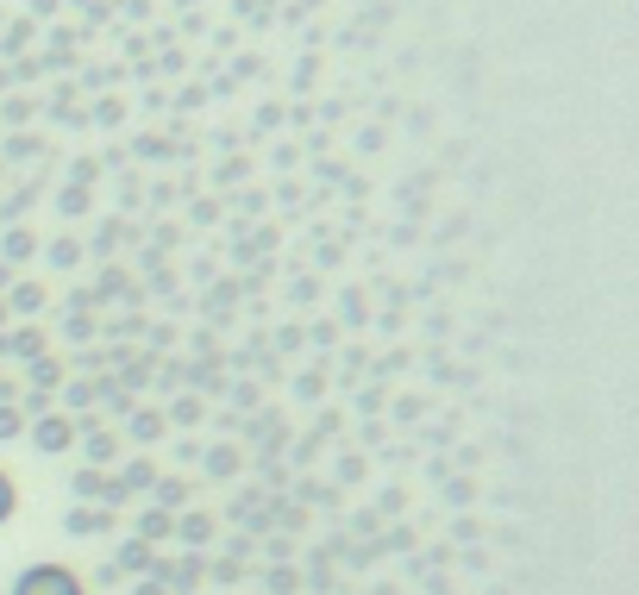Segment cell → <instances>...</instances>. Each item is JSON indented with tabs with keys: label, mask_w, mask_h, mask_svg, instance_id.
Returning <instances> with one entry per match:
<instances>
[{
	"label": "cell",
	"mask_w": 639,
	"mask_h": 595,
	"mask_svg": "<svg viewBox=\"0 0 639 595\" xmlns=\"http://www.w3.org/2000/svg\"><path fill=\"white\" fill-rule=\"evenodd\" d=\"M13 508H19V495H13V476L0 470V520H13Z\"/></svg>",
	"instance_id": "obj_3"
},
{
	"label": "cell",
	"mask_w": 639,
	"mask_h": 595,
	"mask_svg": "<svg viewBox=\"0 0 639 595\" xmlns=\"http://www.w3.org/2000/svg\"><path fill=\"white\" fill-rule=\"evenodd\" d=\"M13 595H82V577L69 564H32V570H19Z\"/></svg>",
	"instance_id": "obj_1"
},
{
	"label": "cell",
	"mask_w": 639,
	"mask_h": 595,
	"mask_svg": "<svg viewBox=\"0 0 639 595\" xmlns=\"http://www.w3.org/2000/svg\"><path fill=\"white\" fill-rule=\"evenodd\" d=\"M38 445L44 451H63L69 445V420H38Z\"/></svg>",
	"instance_id": "obj_2"
},
{
	"label": "cell",
	"mask_w": 639,
	"mask_h": 595,
	"mask_svg": "<svg viewBox=\"0 0 639 595\" xmlns=\"http://www.w3.org/2000/svg\"><path fill=\"white\" fill-rule=\"evenodd\" d=\"M7 433H19V414H13V408H0V439H7Z\"/></svg>",
	"instance_id": "obj_4"
},
{
	"label": "cell",
	"mask_w": 639,
	"mask_h": 595,
	"mask_svg": "<svg viewBox=\"0 0 639 595\" xmlns=\"http://www.w3.org/2000/svg\"><path fill=\"white\" fill-rule=\"evenodd\" d=\"M138 595H170V589H163V583H138Z\"/></svg>",
	"instance_id": "obj_5"
}]
</instances>
